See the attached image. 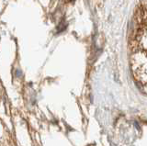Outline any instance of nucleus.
I'll return each mask as SVG.
<instances>
[{
    "label": "nucleus",
    "instance_id": "f257e3e1",
    "mask_svg": "<svg viewBox=\"0 0 147 146\" xmlns=\"http://www.w3.org/2000/svg\"><path fill=\"white\" fill-rule=\"evenodd\" d=\"M130 64L140 89L147 95V10L141 5L136 9L129 36Z\"/></svg>",
    "mask_w": 147,
    "mask_h": 146
},
{
    "label": "nucleus",
    "instance_id": "f03ea898",
    "mask_svg": "<svg viewBox=\"0 0 147 146\" xmlns=\"http://www.w3.org/2000/svg\"><path fill=\"white\" fill-rule=\"evenodd\" d=\"M140 5H141L143 8H145V9L147 10V0H143V1H142V3H141Z\"/></svg>",
    "mask_w": 147,
    "mask_h": 146
}]
</instances>
